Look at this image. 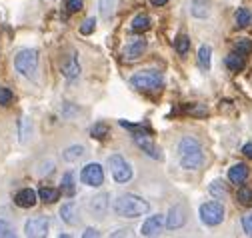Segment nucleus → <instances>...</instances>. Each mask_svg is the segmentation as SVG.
Returning a JSON list of instances; mask_svg holds the SVG:
<instances>
[{"mask_svg": "<svg viewBox=\"0 0 252 238\" xmlns=\"http://www.w3.org/2000/svg\"><path fill=\"white\" fill-rule=\"evenodd\" d=\"M112 208L120 218H138V216L148 214L150 204H148V200H144L136 194H120L114 200Z\"/></svg>", "mask_w": 252, "mask_h": 238, "instance_id": "f257e3e1", "label": "nucleus"}, {"mask_svg": "<svg viewBox=\"0 0 252 238\" xmlns=\"http://www.w3.org/2000/svg\"><path fill=\"white\" fill-rule=\"evenodd\" d=\"M178 152H180V166L184 170H196L204 162L202 154V146L196 138L192 136H184L178 144Z\"/></svg>", "mask_w": 252, "mask_h": 238, "instance_id": "f03ea898", "label": "nucleus"}, {"mask_svg": "<svg viewBox=\"0 0 252 238\" xmlns=\"http://www.w3.org/2000/svg\"><path fill=\"white\" fill-rule=\"evenodd\" d=\"M120 126L132 130V140L142 148V152H146L154 160H162V154H160L158 148H156V144H154V140L150 136V130L146 126H142V124H130V122H126V120H120Z\"/></svg>", "mask_w": 252, "mask_h": 238, "instance_id": "7ed1b4c3", "label": "nucleus"}, {"mask_svg": "<svg viewBox=\"0 0 252 238\" xmlns=\"http://www.w3.org/2000/svg\"><path fill=\"white\" fill-rule=\"evenodd\" d=\"M130 84L136 88V90H144V92H152L158 90L164 84V76L158 70H140L130 78Z\"/></svg>", "mask_w": 252, "mask_h": 238, "instance_id": "20e7f679", "label": "nucleus"}, {"mask_svg": "<svg viewBox=\"0 0 252 238\" xmlns=\"http://www.w3.org/2000/svg\"><path fill=\"white\" fill-rule=\"evenodd\" d=\"M14 68L26 76V78H34L38 70V52L34 48H24L16 54L14 58Z\"/></svg>", "mask_w": 252, "mask_h": 238, "instance_id": "39448f33", "label": "nucleus"}, {"mask_svg": "<svg viewBox=\"0 0 252 238\" xmlns=\"http://www.w3.org/2000/svg\"><path fill=\"white\" fill-rule=\"evenodd\" d=\"M200 220L206 226H218L220 222L224 220V206L220 202H216V200L204 202L200 206Z\"/></svg>", "mask_w": 252, "mask_h": 238, "instance_id": "423d86ee", "label": "nucleus"}, {"mask_svg": "<svg viewBox=\"0 0 252 238\" xmlns=\"http://www.w3.org/2000/svg\"><path fill=\"white\" fill-rule=\"evenodd\" d=\"M108 166H110V172L114 176V180L124 184V182H128L130 178H132V166L126 162L120 154H114L108 158Z\"/></svg>", "mask_w": 252, "mask_h": 238, "instance_id": "0eeeda50", "label": "nucleus"}, {"mask_svg": "<svg viewBox=\"0 0 252 238\" xmlns=\"http://www.w3.org/2000/svg\"><path fill=\"white\" fill-rule=\"evenodd\" d=\"M80 180H82V184H86V186L98 188V186L104 182V170H102V166L96 164V162L86 164V166L80 170Z\"/></svg>", "mask_w": 252, "mask_h": 238, "instance_id": "6e6552de", "label": "nucleus"}, {"mask_svg": "<svg viewBox=\"0 0 252 238\" xmlns=\"http://www.w3.org/2000/svg\"><path fill=\"white\" fill-rule=\"evenodd\" d=\"M48 228H50V222H48L46 216H34V218H30L26 222L24 232L30 238H40V236H46L48 234Z\"/></svg>", "mask_w": 252, "mask_h": 238, "instance_id": "1a4fd4ad", "label": "nucleus"}, {"mask_svg": "<svg viewBox=\"0 0 252 238\" xmlns=\"http://www.w3.org/2000/svg\"><path fill=\"white\" fill-rule=\"evenodd\" d=\"M186 222V210L182 204H174L170 210H168V216H166V228L170 230H176L180 226H184Z\"/></svg>", "mask_w": 252, "mask_h": 238, "instance_id": "9d476101", "label": "nucleus"}, {"mask_svg": "<svg viewBox=\"0 0 252 238\" xmlns=\"http://www.w3.org/2000/svg\"><path fill=\"white\" fill-rule=\"evenodd\" d=\"M146 50V40L144 38H132L128 44L124 46V58L126 60H138V58L144 54Z\"/></svg>", "mask_w": 252, "mask_h": 238, "instance_id": "9b49d317", "label": "nucleus"}, {"mask_svg": "<svg viewBox=\"0 0 252 238\" xmlns=\"http://www.w3.org/2000/svg\"><path fill=\"white\" fill-rule=\"evenodd\" d=\"M60 70H62V74H64L68 80H74V78L80 76V64H78V58H76L74 52H70L64 60H62Z\"/></svg>", "mask_w": 252, "mask_h": 238, "instance_id": "f8f14e48", "label": "nucleus"}, {"mask_svg": "<svg viewBox=\"0 0 252 238\" xmlns=\"http://www.w3.org/2000/svg\"><path fill=\"white\" fill-rule=\"evenodd\" d=\"M162 224H164V216L156 214V216H148L140 228L142 236H158L160 230H162Z\"/></svg>", "mask_w": 252, "mask_h": 238, "instance_id": "ddd939ff", "label": "nucleus"}, {"mask_svg": "<svg viewBox=\"0 0 252 238\" xmlns=\"http://www.w3.org/2000/svg\"><path fill=\"white\" fill-rule=\"evenodd\" d=\"M36 200H38V194H36L32 188H24V190H20V192L14 196V202H16V206H20V208H32V206L36 204Z\"/></svg>", "mask_w": 252, "mask_h": 238, "instance_id": "4468645a", "label": "nucleus"}, {"mask_svg": "<svg viewBox=\"0 0 252 238\" xmlns=\"http://www.w3.org/2000/svg\"><path fill=\"white\" fill-rule=\"evenodd\" d=\"M108 196L106 194H98V196H94L88 200V208H90V212H94L98 218H104L106 214V208H108Z\"/></svg>", "mask_w": 252, "mask_h": 238, "instance_id": "2eb2a0df", "label": "nucleus"}, {"mask_svg": "<svg viewBox=\"0 0 252 238\" xmlns=\"http://www.w3.org/2000/svg\"><path fill=\"white\" fill-rule=\"evenodd\" d=\"M60 218L70 226L78 224V206H76V202H66L64 206H62L60 208Z\"/></svg>", "mask_w": 252, "mask_h": 238, "instance_id": "dca6fc26", "label": "nucleus"}, {"mask_svg": "<svg viewBox=\"0 0 252 238\" xmlns=\"http://www.w3.org/2000/svg\"><path fill=\"white\" fill-rule=\"evenodd\" d=\"M248 178V166L246 164H234L230 170H228V180L232 182V184H242L244 180Z\"/></svg>", "mask_w": 252, "mask_h": 238, "instance_id": "f3484780", "label": "nucleus"}, {"mask_svg": "<svg viewBox=\"0 0 252 238\" xmlns=\"http://www.w3.org/2000/svg\"><path fill=\"white\" fill-rule=\"evenodd\" d=\"M190 12H192V16H196V18H206V16L210 14V4L206 2V0H192Z\"/></svg>", "mask_w": 252, "mask_h": 238, "instance_id": "a211bd4d", "label": "nucleus"}, {"mask_svg": "<svg viewBox=\"0 0 252 238\" xmlns=\"http://www.w3.org/2000/svg\"><path fill=\"white\" fill-rule=\"evenodd\" d=\"M226 66L232 70V72H240L242 68H244V54H240V52H232V54H228L226 56Z\"/></svg>", "mask_w": 252, "mask_h": 238, "instance_id": "6ab92c4d", "label": "nucleus"}, {"mask_svg": "<svg viewBox=\"0 0 252 238\" xmlns=\"http://www.w3.org/2000/svg\"><path fill=\"white\" fill-rule=\"evenodd\" d=\"M82 156H84V146H80V144H74V146L66 148V150L62 152V158H64L66 162H76Z\"/></svg>", "mask_w": 252, "mask_h": 238, "instance_id": "aec40b11", "label": "nucleus"}, {"mask_svg": "<svg viewBox=\"0 0 252 238\" xmlns=\"http://www.w3.org/2000/svg\"><path fill=\"white\" fill-rule=\"evenodd\" d=\"M130 26H132L134 32H144V30H148V28H150V16L148 14H138V16L132 18Z\"/></svg>", "mask_w": 252, "mask_h": 238, "instance_id": "412c9836", "label": "nucleus"}, {"mask_svg": "<svg viewBox=\"0 0 252 238\" xmlns=\"http://www.w3.org/2000/svg\"><path fill=\"white\" fill-rule=\"evenodd\" d=\"M208 190H210V194L216 196V198H226V194H228V186H226L224 180H214V182H210Z\"/></svg>", "mask_w": 252, "mask_h": 238, "instance_id": "4be33fe9", "label": "nucleus"}, {"mask_svg": "<svg viewBox=\"0 0 252 238\" xmlns=\"http://www.w3.org/2000/svg\"><path fill=\"white\" fill-rule=\"evenodd\" d=\"M210 56H212V48H210L208 44H202V46L198 48V64H200L204 70L210 68Z\"/></svg>", "mask_w": 252, "mask_h": 238, "instance_id": "5701e85b", "label": "nucleus"}, {"mask_svg": "<svg viewBox=\"0 0 252 238\" xmlns=\"http://www.w3.org/2000/svg\"><path fill=\"white\" fill-rule=\"evenodd\" d=\"M38 196H40V200H44V202L52 204V202H56V200H58V196H60V190L44 186V188H40V190H38Z\"/></svg>", "mask_w": 252, "mask_h": 238, "instance_id": "b1692460", "label": "nucleus"}, {"mask_svg": "<svg viewBox=\"0 0 252 238\" xmlns=\"http://www.w3.org/2000/svg\"><path fill=\"white\" fill-rule=\"evenodd\" d=\"M108 132H110V128H108V124H104V122H98V124H94V126L90 128L92 138H96V140H104V138L108 136Z\"/></svg>", "mask_w": 252, "mask_h": 238, "instance_id": "393cba45", "label": "nucleus"}, {"mask_svg": "<svg viewBox=\"0 0 252 238\" xmlns=\"http://www.w3.org/2000/svg\"><path fill=\"white\" fill-rule=\"evenodd\" d=\"M74 174L72 172H66L62 176V192H66L68 196H74Z\"/></svg>", "mask_w": 252, "mask_h": 238, "instance_id": "a878e982", "label": "nucleus"}, {"mask_svg": "<svg viewBox=\"0 0 252 238\" xmlns=\"http://www.w3.org/2000/svg\"><path fill=\"white\" fill-rule=\"evenodd\" d=\"M174 48H176L178 54H186L188 50H190V38L184 36V34L176 36V38H174Z\"/></svg>", "mask_w": 252, "mask_h": 238, "instance_id": "bb28decb", "label": "nucleus"}, {"mask_svg": "<svg viewBox=\"0 0 252 238\" xmlns=\"http://www.w3.org/2000/svg\"><path fill=\"white\" fill-rule=\"evenodd\" d=\"M234 18H236V26L238 28H246L250 24V10L248 8H238Z\"/></svg>", "mask_w": 252, "mask_h": 238, "instance_id": "cd10ccee", "label": "nucleus"}, {"mask_svg": "<svg viewBox=\"0 0 252 238\" xmlns=\"http://www.w3.org/2000/svg\"><path fill=\"white\" fill-rule=\"evenodd\" d=\"M30 132H32V122L28 118H20V142H26L30 138Z\"/></svg>", "mask_w": 252, "mask_h": 238, "instance_id": "c85d7f7f", "label": "nucleus"}, {"mask_svg": "<svg viewBox=\"0 0 252 238\" xmlns=\"http://www.w3.org/2000/svg\"><path fill=\"white\" fill-rule=\"evenodd\" d=\"M234 50L240 52V54L252 52V40H250V38H238V40L234 42Z\"/></svg>", "mask_w": 252, "mask_h": 238, "instance_id": "c756f323", "label": "nucleus"}, {"mask_svg": "<svg viewBox=\"0 0 252 238\" xmlns=\"http://www.w3.org/2000/svg\"><path fill=\"white\" fill-rule=\"evenodd\" d=\"M236 198L240 204H252V188L248 186H240L236 192Z\"/></svg>", "mask_w": 252, "mask_h": 238, "instance_id": "7c9ffc66", "label": "nucleus"}, {"mask_svg": "<svg viewBox=\"0 0 252 238\" xmlns=\"http://www.w3.org/2000/svg\"><path fill=\"white\" fill-rule=\"evenodd\" d=\"M94 28H96V18H86L84 22H82V26H80V32L82 34H92L94 32Z\"/></svg>", "mask_w": 252, "mask_h": 238, "instance_id": "2f4dec72", "label": "nucleus"}, {"mask_svg": "<svg viewBox=\"0 0 252 238\" xmlns=\"http://www.w3.org/2000/svg\"><path fill=\"white\" fill-rule=\"evenodd\" d=\"M112 6H114V0H100L98 2V8H100V14L104 18H108L112 14Z\"/></svg>", "mask_w": 252, "mask_h": 238, "instance_id": "473e14b6", "label": "nucleus"}, {"mask_svg": "<svg viewBox=\"0 0 252 238\" xmlns=\"http://www.w3.org/2000/svg\"><path fill=\"white\" fill-rule=\"evenodd\" d=\"M12 236H14V228L6 220H0V238H12Z\"/></svg>", "mask_w": 252, "mask_h": 238, "instance_id": "72a5a7b5", "label": "nucleus"}, {"mask_svg": "<svg viewBox=\"0 0 252 238\" xmlns=\"http://www.w3.org/2000/svg\"><path fill=\"white\" fill-rule=\"evenodd\" d=\"M242 228H244V234L252 236V210H248V212L242 216Z\"/></svg>", "mask_w": 252, "mask_h": 238, "instance_id": "f704fd0d", "label": "nucleus"}, {"mask_svg": "<svg viewBox=\"0 0 252 238\" xmlns=\"http://www.w3.org/2000/svg\"><path fill=\"white\" fill-rule=\"evenodd\" d=\"M12 102V90L10 88H0V106H6Z\"/></svg>", "mask_w": 252, "mask_h": 238, "instance_id": "c9c22d12", "label": "nucleus"}, {"mask_svg": "<svg viewBox=\"0 0 252 238\" xmlns=\"http://www.w3.org/2000/svg\"><path fill=\"white\" fill-rule=\"evenodd\" d=\"M82 6H84L82 0H66V8H68V12H80Z\"/></svg>", "mask_w": 252, "mask_h": 238, "instance_id": "e433bc0d", "label": "nucleus"}, {"mask_svg": "<svg viewBox=\"0 0 252 238\" xmlns=\"http://www.w3.org/2000/svg\"><path fill=\"white\" fill-rule=\"evenodd\" d=\"M242 154H244L246 158H252V142H248V144L242 146Z\"/></svg>", "mask_w": 252, "mask_h": 238, "instance_id": "4c0bfd02", "label": "nucleus"}, {"mask_svg": "<svg viewBox=\"0 0 252 238\" xmlns=\"http://www.w3.org/2000/svg\"><path fill=\"white\" fill-rule=\"evenodd\" d=\"M82 236H84V238H92V236H98V230H96V228H88V230H86V232H84Z\"/></svg>", "mask_w": 252, "mask_h": 238, "instance_id": "58836bf2", "label": "nucleus"}, {"mask_svg": "<svg viewBox=\"0 0 252 238\" xmlns=\"http://www.w3.org/2000/svg\"><path fill=\"white\" fill-rule=\"evenodd\" d=\"M150 2H152L154 6H164V4L168 2V0H150Z\"/></svg>", "mask_w": 252, "mask_h": 238, "instance_id": "ea45409f", "label": "nucleus"}]
</instances>
